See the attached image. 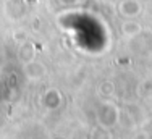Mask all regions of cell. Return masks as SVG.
I'll use <instances>...</instances> for the list:
<instances>
[{
    "label": "cell",
    "instance_id": "obj_1",
    "mask_svg": "<svg viewBox=\"0 0 152 139\" xmlns=\"http://www.w3.org/2000/svg\"><path fill=\"white\" fill-rule=\"evenodd\" d=\"M97 120H99L100 126L104 128H110L113 126L115 123L118 121V110L113 104H104L100 105L99 108V113H97Z\"/></svg>",
    "mask_w": 152,
    "mask_h": 139
},
{
    "label": "cell",
    "instance_id": "obj_2",
    "mask_svg": "<svg viewBox=\"0 0 152 139\" xmlns=\"http://www.w3.org/2000/svg\"><path fill=\"white\" fill-rule=\"evenodd\" d=\"M47 73L45 67L41 63V61H28V63H24V75L28 76L29 79H41L44 78Z\"/></svg>",
    "mask_w": 152,
    "mask_h": 139
},
{
    "label": "cell",
    "instance_id": "obj_3",
    "mask_svg": "<svg viewBox=\"0 0 152 139\" xmlns=\"http://www.w3.org/2000/svg\"><path fill=\"white\" fill-rule=\"evenodd\" d=\"M120 13L126 18H134L141 13V5L136 0H125L120 5Z\"/></svg>",
    "mask_w": 152,
    "mask_h": 139
},
{
    "label": "cell",
    "instance_id": "obj_4",
    "mask_svg": "<svg viewBox=\"0 0 152 139\" xmlns=\"http://www.w3.org/2000/svg\"><path fill=\"white\" fill-rule=\"evenodd\" d=\"M44 105L47 108H58L61 105V96L57 89H50L44 94Z\"/></svg>",
    "mask_w": 152,
    "mask_h": 139
},
{
    "label": "cell",
    "instance_id": "obj_5",
    "mask_svg": "<svg viewBox=\"0 0 152 139\" xmlns=\"http://www.w3.org/2000/svg\"><path fill=\"white\" fill-rule=\"evenodd\" d=\"M36 55V47L34 44L31 42H23V45L20 47V52H18V57L23 63H28V61H32Z\"/></svg>",
    "mask_w": 152,
    "mask_h": 139
},
{
    "label": "cell",
    "instance_id": "obj_6",
    "mask_svg": "<svg viewBox=\"0 0 152 139\" xmlns=\"http://www.w3.org/2000/svg\"><path fill=\"white\" fill-rule=\"evenodd\" d=\"M141 31H142V26H141L137 21L128 20L121 24V32L125 36H128V37H134V36H137Z\"/></svg>",
    "mask_w": 152,
    "mask_h": 139
},
{
    "label": "cell",
    "instance_id": "obj_7",
    "mask_svg": "<svg viewBox=\"0 0 152 139\" xmlns=\"http://www.w3.org/2000/svg\"><path fill=\"white\" fill-rule=\"evenodd\" d=\"M100 92H102L104 96H110V94L113 92V86H112V83H102L100 84Z\"/></svg>",
    "mask_w": 152,
    "mask_h": 139
},
{
    "label": "cell",
    "instance_id": "obj_8",
    "mask_svg": "<svg viewBox=\"0 0 152 139\" xmlns=\"http://www.w3.org/2000/svg\"><path fill=\"white\" fill-rule=\"evenodd\" d=\"M60 2L65 5H73V3H78V0H60Z\"/></svg>",
    "mask_w": 152,
    "mask_h": 139
}]
</instances>
